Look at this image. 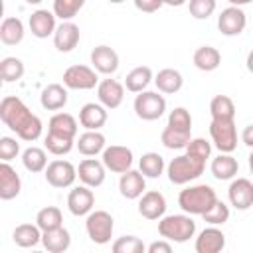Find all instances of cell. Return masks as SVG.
Returning a JSON list of instances; mask_svg holds the SVG:
<instances>
[{"instance_id":"cell-1","label":"cell","mask_w":253,"mask_h":253,"mask_svg":"<svg viewBox=\"0 0 253 253\" xmlns=\"http://www.w3.org/2000/svg\"><path fill=\"white\" fill-rule=\"evenodd\" d=\"M0 119L2 123L18 134V138L26 140V142H34L42 136V121L40 117H36L22 99L14 97V95H8L2 99L0 103Z\"/></svg>"},{"instance_id":"cell-2","label":"cell","mask_w":253,"mask_h":253,"mask_svg":"<svg viewBox=\"0 0 253 253\" xmlns=\"http://www.w3.org/2000/svg\"><path fill=\"white\" fill-rule=\"evenodd\" d=\"M217 202V194L208 184L188 186L178 194V206L190 215H204Z\"/></svg>"},{"instance_id":"cell-3","label":"cell","mask_w":253,"mask_h":253,"mask_svg":"<svg viewBox=\"0 0 253 253\" xmlns=\"http://www.w3.org/2000/svg\"><path fill=\"white\" fill-rule=\"evenodd\" d=\"M158 233L160 237L172 243H186L196 233V221L186 211L174 215H162L158 219Z\"/></svg>"},{"instance_id":"cell-4","label":"cell","mask_w":253,"mask_h":253,"mask_svg":"<svg viewBox=\"0 0 253 253\" xmlns=\"http://www.w3.org/2000/svg\"><path fill=\"white\" fill-rule=\"evenodd\" d=\"M206 170V162L190 156L188 152L186 154H180L176 158H172L166 166V174H168V180L176 186H184L196 178H200Z\"/></svg>"},{"instance_id":"cell-5","label":"cell","mask_w":253,"mask_h":253,"mask_svg":"<svg viewBox=\"0 0 253 253\" xmlns=\"http://www.w3.org/2000/svg\"><path fill=\"white\" fill-rule=\"evenodd\" d=\"M85 229H87V235L93 243L97 245H105L111 241L113 237V229H115V219L109 211L105 210H95V211H89L87 213V219H85Z\"/></svg>"},{"instance_id":"cell-6","label":"cell","mask_w":253,"mask_h":253,"mask_svg":"<svg viewBox=\"0 0 253 253\" xmlns=\"http://www.w3.org/2000/svg\"><path fill=\"white\" fill-rule=\"evenodd\" d=\"M210 136L219 152H233L237 148V128L235 119H211Z\"/></svg>"},{"instance_id":"cell-7","label":"cell","mask_w":253,"mask_h":253,"mask_svg":"<svg viewBox=\"0 0 253 253\" xmlns=\"http://www.w3.org/2000/svg\"><path fill=\"white\" fill-rule=\"evenodd\" d=\"M166 111V99L160 91H140L134 97V113L142 121H156Z\"/></svg>"},{"instance_id":"cell-8","label":"cell","mask_w":253,"mask_h":253,"mask_svg":"<svg viewBox=\"0 0 253 253\" xmlns=\"http://www.w3.org/2000/svg\"><path fill=\"white\" fill-rule=\"evenodd\" d=\"M63 85L75 91H89L99 85V77L89 65H71L63 71Z\"/></svg>"},{"instance_id":"cell-9","label":"cell","mask_w":253,"mask_h":253,"mask_svg":"<svg viewBox=\"0 0 253 253\" xmlns=\"http://www.w3.org/2000/svg\"><path fill=\"white\" fill-rule=\"evenodd\" d=\"M101 160L107 166V170H111L115 174H123V172H126V170L132 168L134 156H132V150L128 146L111 144V146H105Z\"/></svg>"},{"instance_id":"cell-10","label":"cell","mask_w":253,"mask_h":253,"mask_svg":"<svg viewBox=\"0 0 253 253\" xmlns=\"http://www.w3.org/2000/svg\"><path fill=\"white\" fill-rule=\"evenodd\" d=\"M43 176L53 188H69L77 178V168L69 160H53L43 170Z\"/></svg>"},{"instance_id":"cell-11","label":"cell","mask_w":253,"mask_h":253,"mask_svg":"<svg viewBox=\"0 0 253 253\" xmlns=\"http://www.w3.org/2000/svg\"><path fill=\"white\" fill-rule=\"evenodd\" d=\"M245 26H247V16L239 6H227L217 16V30L227 38L239 36L245 30Z\"/></svg>"},{"instance_id":"cell-12","label":"cell","mask_w":253,"mask_h":253,"mask_svg":"<svg viewBox=\"0 0 253 253\" xmlns=\"http://www.w3.org/2000/svg\"><path fill=\"white\" fill-rule=\"evenodd\" d=\"M227 198L235 210H249L253 206V182L247 178H233L227 188Z\"/></svg>"},{"instance_id":"cell-13","label":"cell","mask_w":253,"mask_h":253,"mask_svg":"<svg viewBox=\"0 0 253 253\" xmlns=\"http://www.w3.org/2000/svg\"><path fill=\"white\" fill-rule=\"evenodd\" d=\"M105 176H107V166L103 164V160L85 158L77 166V178L89 188H99L105 182Z\"/></svg>"},{"instance_id":"cell-14","label":"cell","mask_w":253,"mask_h":253,"mask_svg":"<svg viewBox=\"0 0 253 253\" xmlns=\"http://www.w3.org/2000/svg\"><path fill=\"white\" fill-rule=\"evenodd\" d=\"M146 190V176L140 170H126L121 174L119 180V192L126 200H138Z\"/></svg>"},{"instance_id":"cell-15","label":"cell","mask_w":253,"mask_h":253,"mask_svg":"<svg viewBox=\"0 0 253 253\" xmlns=\"http://www.w3.org/2000/svg\"><path fill=\"white\" fill-rule=\"evenodd\" d=\"M95 206V194L89 186H75L67 196V210L73 215H87Z\"/></svg>"},{"instance_id":"cell-16","label":"cell","mask_w":253,"mask_h":253,"mask_svg":"<svg viewBox=\"0 0 253 253\" xmlns=\"http://www.w3.org/2000/svg\"><path fill=\"white\" fill-rule=\"evenodd\" d=\"M138 213L146 219H160L166 213V198L158 190H148L138 198Z\"/></svg>"},{"instance_id":"cell-17","label":"cell","mask_w":253,"mask_h":253,"mask_svg":"<svg viewBox=\"0 0 253 253\" xmlns=\"http://www.w3.org/2000/svg\"><path fill=\"white\" fill-rule=\"evenodd\" d=\"M55 18H57V16L53 14V10L49 12V10L40 8V10L32 12V16H30V20H28V26H30L32 36H36V38H40V40L53 36L55 30H57Z\"/></svg>"},{"instance_id":"cell-18","label":"cell","mask_w":253,"mask_h":253,"mask_svg":"<svg viewBox=\"0 0 253 253\" xmlns=\"http://www.w3.org/2000/svg\"><path fill=\"white\" fill-rule=\"evenodd\" d=\"M79 38H81L79 26L73 24L71 20H67V22H61V24L57 26V30H55V34H53V45H55L57 51L69 53V51H73V49L77 47Z\"/></svg>"},{"instance_id":"cell-19","label":"cell","mask_w":253,"mask_h":253,"mask_svg":"<svg viewBox=\"0 0 253 253\" xmlns=\"http://www.w3.org/2000/svg\"><path fill=\"white\" fill-rule=\"evenodd\" d=\"M91 65L97 73L113 75L119 69V53L109 45H97L91 51Z\"/></svg>"},{"instance_id":"cell-20","label":"cell","mask_w":253,"mask_h":253,"mask_svg":"<svg viewBox=\"0 0 253 253\" xmlns=\"http://www.w3.org/2000/svg\"><path fill=\"white\" fill-rule=\"evenodd\" d=\"M97 99L103 107L107 109H117L121 107L123 99H125V85L119 83L117 79H103L97 85Z\"/></svg>"},{"instance_id":"cell-21","label":"cell","mask_w":253,"mask_h":253,"mask_svg":"<svg viewBox=\"0 0 253 253\" xmlns=\"http://www.w3.org/2000/svg\"><path fill=\"white\" fill-rule=\"evenodd\" d=\"M196 253H219L225 247V235L215 225L206 227L196 237Z\"/></svg>"},{"instance_id":"cell-22","label":"cell","mask_w":253,"mask_h":253,"mask_svg":"<svg viewBox=\"0 0 253 253\" xmlns=\"http://www.w3.org/2000/svg\"><path fill=\"white\" fill-rule=\"evenodd\" d=\"M107 123V107L101 103H85L79 111V125L85 130H99Z\"/></svg>"},{"instance_id":"cell-23","label":"cell","mask_w":253,"mask_h":253,"mask_svg":"<svg viewBox=\"0 0 253 253\" xmlns=\"http://www.w3.org/2000/svg\"><path fill=\"white\" fill-rule=\"evenodd\" d=\"M22 192V178L20 174L10 166V162L0 164V198L2 200H14Z\"/></svg>"},{"instance_id":"cell-24","label":"cell","mask_w":253,"mask_h":253,"mask_svg":"<svg viewBox=\"0 0 253 253\" xmlns=\"http://www.w3.org/2000/svg\"><path fill=\"white\" fill-rule=\"evenodd\" d=\"M210 170L215 180H233L239 172V162L231 156V152H219V156L211 160Z\"/></svg>"},{"instance_id":"cell-25","label":"cell","mask_w":253,"mask_h":253,"mask_svg":"<svg viewBox=\"0 0 253 253\" xmlns=\"http://www.w3.org/2000/svg\"><path fill=\"white\" fill-rule=\"evenodd\" d=\"M40 103L45 111H59L67 105V87L59 83H49L40 95Z\"/></svg>"},{"instance_id":"cell-26","label":"cell","mask_w":253,"mask_h":253,"mask_svg":"<svg viewBox=\"0 0 253 253\" xmlns=\"http://www.w3.org/2000/svg\"><path fill=\"white\" fill-rule=\"evenodd\" d=\"M42 245L49 253H63L71 245V235L63 225H59L55 229H47L42 233Z\"/></svg>"},{"instance_id":"cell-27","label":"cell","mask_w":253,"mask_h":253,"mask_svg":"<svg viewBox=\"0 0 253 253\" xmlns=\"http://www.w3.org/2000/svg\"><path fill=\"white\" fill-rule=\"evenodd\" d=\"M154 85L160 93H166V95H174L182 89L184 85V77L178 69H172V67H166V69H160L154 77Z\"/></svg>"},{"instance_id":"cell-28","label":"cell","mask_w":253,"mask_h":253,"mask_svg":"<svg viewBox=\"0 0 253 253\" xmlns=\"http://www.w3.org/2000/svg\"><path fill=\"white\" fill-rule=\"evenodd\" d=\"M105 134L99 130H85L77 140L75 146L83 156H95L105 150Z\"/></svg>"},{"instance_id":"cell-29","label":"cell","mask_w":253,"mask_h":253,"mask_svg":"<svg viewBox=\"0 0 253 253\" xmlns=\"http://www.w3.org/2000/svg\"><path fill=\"white\" fill-rule=\"evenodd\" d=\"M24 34H26V30H24V24H22L20 18L8 16V18L2 20V24H0V40H2V43L18 45L24 40Z\"/></svg>"},{"instance_id":"cell-30","label":"cell","mask_w":253,"mask_h":253,"mask_svg":"<svg viewBox=\"0 0 253 253\" xmlns=\"http://www.w3.org/2000/svg\"><path fill=\"white\" fill-rule=\"evenodd\" d=\"M47 132H53V134H59V136H67V138H75L77 136V121L69 113H55L49 119Z\"/></svg>"},{"instance_id":"cell-31","label":"cell","mask_w":253,"mask_h":253,"mask_svg":"<svg viewBox=\"0 0 253 253\" xmlns=\"http://www.w3.org/2000/svg\"><path fill=\"white\" fill-rule=\"evenodd\" d=\"M194 65L200 71H215L221 63V53L213 45H200L194 51Z\"/></svg>"},{"instance_id":"cell-32","label":"cell","mask_w":253,"mask_h":253,"mask_svg":"<svg viewBox=\"0 0 253 253\" xmlns=\"http://www.w3.org/2000/svg\"><path fill=\"white\" fill-rule=\"evenodd\" d=\"M150 81H154L152 69H150L148 65H136L134 69H130V71L126 73L125 87H126L130 93H140V91H146V87L150 85Z\"/></svg>"},{"instance_id":"cell-33","label":"cell","mask_w":253,"mask_h":253,"mask_svg":"<svg viewBox=\"0 0 253 253\" xmlns=\"http://www.w3.org/2000/svg\"><path fill=\"white\" fill-rule=\"evenodd\" d=\"M42 229L38 227V223L36 225H32V223H20V225H16V229L12 231V239H14V243L18 245V247H36L40 241H42Z\"/></svg>"},{"instance_id":"cell-34","label":"cell","mask_w":253,"mask_h":253,"mask_svg":"<svg viewBox=\"0 0 253 253\" xmlns=\"http://www.w3.org/2000/svg\"><path fill=\"white\" fill-rule=\"evenodd\" d=\"M22 164L28 172H34V174L43 172L47 168V154L40 146H30L22 152Z\"/></svg>"},{"instance_id":"cell-35","label":"cell","mask_w":253,"mask_h":253,"mask_svg":"<svg viewBox=\"0 0 253 253\" xmlns=\"http://www.w3.org/2000/svg\"><path fill=\"white\" fill-rule=\"evenodd\" d=\"M166 164L164 158L158 152H144L138 160V170L146 176V178H160L164 172Z\"/></svg>"},{"instance_id":"cell-36","label":"cell","mask_w":253,"mask_h":253,"mask_svg":"<svg viewBox=\"0 0 253 253\" xmlns=\"http://www.w3.org/2000/svg\"><path fill=\"white\" fill-rule=\"evenodd\" d=\"M24 61L20 57H14V55H8L0 61V77L4 83H14V81H20L24 77Z\"/></svg>"},{"instance_id":"cell-37","label":"cell","mask_w":253,"mask_h":253,"mask_svg":"<svg viewBox=\"0 0 253 253\" xmlns=\"http://www.w3.org/2000/svg\"><path fill=\"white\" fill-rule=\"evenodd\" d=\"M160 140L166 148L170 150H180V148H186L188 142L192 140V132H186V130H178V128H172V126H164L162 134H160Z\"/></svg>"},{"instance_id":"cell-38","label":"cell","mask_w":253,"mask_h":253,"mask_svg":"<svg viewBox=\"0 0 253 253\" xmlns=\"http://www.w3.org/2000/svg\"><path fill=\"white\" fill-rule=\"evenodd\" d=\"M36 223L42 231H47V229H55L59 225H63V213L59 208L55 206H45L38 211L36 215Z\"/></svg>"},{"instance_id":"cell-39","label":"cell","mask_w":253,"mask_h":253,"mask_svg":"<svg viewBox=\"0 0 253 253\" xmlns=\"http://www.w3.org/2000/svg\"><path fill=\"white\" fill-rule=\"evenodd\" d=\"M211 119H235V103L227 95H215L210 101Z\"/></svg>"},{"instance_id":"cell-40","label":"cell","mask_w":253,"mask_h":253,"mask_svg":"<svg viewBox=\"0 0 253 253\" xmlns=\"http://www.w3.org/2000/svg\"><path fill=\"white\" fill-rule=\"evenodd\" d=\"M43 146L49 154L53 156H63V154H69L75 146V138H67V136H59V134H53V132H47L45 138H43Z\"/></svg>"},{"instance_id":"cell-41","label":"cell","mask_w":253,"mask_h":253,"mask_svg":"<svg viewBox=\"0 0 253 253\" xmlns=\"http://www.w3.org/2000/svg\"><path fill=\"white\" fill-rule=\"evenodd\" d=\"M83 6H85V0H53V14L61 22H67L75 18Z\"/></svg>"},{"instance_id":"cell-42","label":"cell","mask_w":253,"mask_h":253,"mask_svg":"<svg viewBox=\"0 0 253 253\" xmlns=\"http://www.w3.org/2000/svg\"><path fill=\"white\" fill-rule=\"evenodd\" d=\"M113 251L115 253H144L146 245L136 235H123L113 243Z\"/></svg>"},{"instance_id":"cell-43","label":"cell","mask_w":253,"mask_h":253,"mask_svg":"<svg viewBox=\"0 0 253 253\" xmlns=\"http://www.w3.org/2000/svg\"><path fill=\"white\" fill-rule=\"evenodd\" d=\"M202 217H204V221L210 223V225H223V223L229 219V206L223 204L221 200H217Z\"/></svg>"},{"instance_id":"cell-44","label":"cell","mask_w":253,"mask_h":253,"mask_svg":"<svg viewBox=\"0 0 253 253\" xmlns=\"http://www.w3.org/2000/svg\"><path fill=\"white\" fill-rule=\"evenodd\" d=\"M168 126L178 128V130L192 132V115H190V111L184 109V107H176L174 111H170V115H168Z\"/></svg>"},{"instance_id":"cell-45","label":"cell","mask_w":253,"mask_h":253,"mask_svg":"<svg viewBox=\"0 0 253 253\" xmlns=\"http://www.w3.org/2000/svg\"><path fill=\"white\" fill-rule=\"evenodd\" d=\"M217 2L215 0H188L190 16L196 20H208L215 12Z\"/></svg>"},{"instance_id":"cell-46","label":"cell","mask_w":253,"mask_h":253,"mask_svg":"<svg viewBox=\"0 0 253 253\" xmlns=\"http://www.w3.org/2000/svg\"><path fill=\"white\" fill-rule=\"evenodd\" d=\"M186 152H188L190 156H194V158H198V160L206 162V160L210 158V154H211V144H210L206 138L198 136V138H192V140L188 142Z\"/></svg>"},{"instance_id":"cell-47","label":"cell","mask_w":253,"mask_h":253,"mask_svg":"<svg viewBox=\"0 0 253 253\" xmlns=\"http://www.w3.org/2000/svg\"><path fill=\"white\" fill-rule=\"evenodd\" d=\"M20 154V142L12 136H2L0 138V160L10 162Z\"/></svg>"},{"instance_id":"cell-48","label":"cell","mask_w":253,"mask_h":253,"mask_svg":"<svg viewBox=\"0 0 253 253\" xmlns=\"http://www.w3.org/2000/svg\"><path fill=\"white\" fill-rule=\"evenodd\" d=\"M132 2H134L136 10L146 12V14H152V12H156V10H160L164 6L162 0H132Z\"/></svg>"},{"instance_id":"cell-49","label":"cell","mask_w":253,"mask_h":253,"mask_svg":"<svg viewBox=\"0 0 253 253\" xmlns=\"http://www.w3.org/2000/svg\"><path fill=\"white\" fill-rule=\"evenodd\" d=\"M146 251L148 253H170L172 251V241H168V239H160V241H152L148 247H146Z\"/></svg>"},{"instance_id":"cell-50","label":"cell","mask_w":253,"mask_h":253,"mask_svg":"<svg viewBox=\"0 0 253 253\" xmlns=\"http://www.w3.org/2000/svg\"><path fill=\"white\" fill-rule=\"evenodd\" d=\"M241 142L247 144L249 148H253V125H247L241 132Z\"/></svg>"},{"instance_id":"cell-51","label":"cell","mask_w":253,"mask_h":253,"mask_svg":"<svg viewBox=\"0 0 253 253\" xmlns=\"http://www.w3.org/2000/svg\"><path fill=\"white\" fill-rule=\"evenodd\" d=\"M245 65L249 69V73H253V49L247 53V59H245Z\"/></svg>"},{"instance_id":"cell-52","label":"cell","mask_w":253,"mask_h":253,"mask_svg":"<svg viewBox=\"0 0 253 253\" xmlns=\"http://www.w3.org/2000/svg\"><path fill=\"white\" fill-rule=\"evenodd\" d=\"M188 0H162V4H166V6H182V4H186Z\"/></svg>"},{"instance_id":"cell-53","label":"cell","mask_w":253,"mask_h":253,"mask_svg":"<svg viewBox=\"0 0 253 253\" xmlns=\"http://www.w3.org/2000/svg\"><path fill=\"white\" fill-rule=\"evenodd\" d=\"M227 2H229L231 6H239V8H241V6H245V4H251L253 0H227Z\"/></svg>"},{"instance_id":"cell-54","label":"cell","mask_w":253,"mask_h":253,"mask_svg":"<svg viewBox=\"0 0 253 253\" xmlns=\"http://www.w3.org/2000/svg\"><path fill=\"white\" fill-rule=\"evenodd\" d=\"M26 4H30V6H38V4H42L43 0H24Z\"/></svg>"},{"instance_id":"cell-55","label":"cell","mask_w":253,"mask_h":253,"mask_svg":"<svg viewBox=\"0 0 253 253\" xmlns=\"http://www.w3.org/2000/svg\"><path fill=\"white\" fill-rule=\"evenodd\" d=\"M249 170H251V174H253V150H251V154H249Z\"/></svg>"},{"instance_id":"cell-56","label":"cell","mask_w":253,"mask_h":253,"mask_svg":"<svg viewBox=\"0 0 253 253\" xmlns=\"http://www.w3.org/2000/svg\"><path fill=\"white\" fill-rule=\"evenodd\" d=\"M109 2H111V4H123L125 0H109Z\"/></svg>"}]
</instances>
